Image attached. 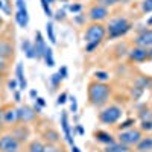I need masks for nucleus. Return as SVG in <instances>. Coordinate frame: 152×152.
<instances>
[{"instance_id": "obj_1", "label": "nucleus", "mask_w": 152, "mask_h": 152, "mask_svg": "<svg viewBox=\"0 0 152 152\" xmlns=\"http://www.w3.org/2000/svg\"><path fill=\"white\" fill-rule=\"evenodd\" d=\"M111 96V87L107 82L93 81L88 84V100L96 108H102L108 104Z\"/></svg>"}, {"instance_id": "obj_2", "label": "nucleus", "mask_w": 152, "mask_h": 152, "mask_svg": "<svg viewBox=\"0 0 152 152\" xmlns=\"http://www.w3.org/2000/svg\"><path fill=\"white\" fill-rule=\"evenodd\" d=\"M105 28H107V34L110 38H120L132 29V24L128 18L117 17V18H113L108 23V26H105Z\"/></svg>"}, {"instance_id": "obj_3", "label": "nucleus", "mask_w": 152, "mask_h": 152, "mask_svg": "<svg viewBox=\"0 0 152 152\" xmlns=\"http://www.w3.org/2000/svg\"><path fill=\"white\" fill-rule=\"evenodd\" d=\"M107 35V28L102 23H91L84 34V40L87 43H102Z\"/></svg>"}, {"instance_id": "obj_4", "label": "nucleus", "mask_w": 152, "mask_h": 152, "mask_svg": "<svg viewBox=\"0 0 152 152\" xmlns=\"http://www.w3.org/2000/svg\"><path fill=\"white\" fill-rule=\"evenodd\" d=\"M122 108L117 107V105H110L107 108H104L102 111L99 113V120L102 122L104 125H116L120 117H122Z\"/></svg>"}, {"instance_id": "obj_5", "label": "nucleus", "mask_w": 152, "mask_h": 152, "mask_svg": "<svg viewBox=\"0 0 152 152\" xmlns=\"http://www.w3.org/2000/svg\"><path fill=\"white\" fill-rule=\"evenodd\" d=\"M21 145L12 134L0 135V152H21Z\"/></svg>"}, {"instance_id": "obj_6", "label": "nucleus", "mask_w": 152, "mask_h": 152, "mask_svg": "<svg viewBox=\"0 0 152 152\" xmlns=\"http://www.w3.org/2000/svg\"><path fill=\"white\" fill-rule=\"evenodd\" d=\"M142 131L140 129H134V128H129V129H125V131H120L119 132V142L125 146H134L140 142L142 138Z\"/></svg>"}, {"instance_id": "obj_7", "label": "nucleus", "mask_w": 152, "mask_h": 152, "mask_svg": "<svg viewBox=\"0 0 152 152\" xmlns=\"http://www.w3.org/2000/svg\"><path fill=\"white\" fill-rule=\"evenodd\" d=\"M17 117H18V123H26L28 125V123H31L37 119V113L29 105H20L17 108Z\"/></svg>"}, {"instance_id": "obj_8", "label": "nucleus", "mask_w": 152, "mask_h": 152, "mask_svg": "<svg viewBox=\"0 0 152 152\" xmlns=\"http://www.w3.org/2000/svg\"><path fill=\"white\" fill-rule=\"evenodd\" d=\"M59 123H61V129H62V134H64L66 142H67L70 146H73V145H75V140H73L72 128H70V123H69V114H67V111H61Z\"/></svg>"}, {"instance_id": "obj_9", "label": "nucleus", "mask_w": 152, "mask_h": 152, "mask_svg": "<svg viewBox=\"0 0 152 152\" xmlns=\"http://www.w3.org/2000/svg\"><path fill=\"white\" fill-rule=\"evenodd\" d=\"M9 134L14 135L20 143H24L29 138V135H31V129H29V126L26 123H17V125L12 126V129H11Z\"/></svg>"}, {"instance_id": "obj_10", "label": "nucleus", "mask_w": 152, "mask_h": 152, "mask_svg": "<svg viewBox=\"0 0 152 152\" xmlns=\"http://www.w3.org/2000/svg\"><path fill=\"white\" fill-rule=\"evenodd\" d=\"M107 17H108V8H105V6L94 5V6L90 8V11H88V18H90L93 23H100Z\"/></svg>"}, {"instance_id": "obj_11", "label": "nucleus", "mask_w": 152, "mask_h": 152, "mask_svg": "<svg viewBox=\"0 0 152 152\" xmlns=\"http://www.w3.org/2000/svg\"><path fill=\"white\" fill-rule=\"evenodd\" d=\"M47 49V44H46V40L40 31L35 32V41H34V50H35V58L37 59H43V55Z\"/></svg>"}, {"instance_id": "obj_12", "label": "nucleus", "mask_w": 152, "mask_h": 152, "mask_svg": "<svg viewBox=\"0 0 152 152\" xmlns=\"http://www.w3.org/2000/svg\"><path fill=\"white\" fill-rule=\"evenodd\" d=\"M128 58L129 61H134V62H145L148 59V50L145 47L135 46L131 50H128Z\"/></svg>"}, {"instance_id": "obj_13", "label": "nucleus", "mask_w": 152, "mask_h": 152, "mask_svg": "<svg viewBox=\"0 0 152 152\" xmlns=\"http://www.w3.org/2000/svg\"><path fill=\"white\" fill-rule=\"evenodd\" d=\"M135 46L140 47H152V29H143L135 37Z\"/></svg>"}, {"instance_id": "obj_14", "label": "nucleus", "mask_w": 152, "mask_h": 152, "mask_svg": "<svg viewBox=\"0 0 152 152\" xmlns=\"http://www.w3.org/2000/svg\"><path fill=\"white\" fill-rule=\"evenodd\" d=\"M41 140L46 142L47 145H58L61 140V134L55 128H47L41 134Z\"/></svg>"}, {"instance_id": "obj_15", "label": "nucleus", "mask_w": 152, "mask_h": 152, "mask_svg": "<svg viewBox=\"0 0 152 152\" xmlns=\"http://www.w3.org/2000/svg\"><path fill=\"white\" fill-rule=\"evenodd\" d=\"M3 122L6 126H14L18 123V117H17V108H3Z\"/></svg>"}, {"instance_id": "obj_16", "label": "nucleus", "mask_w": 152, "mask_h": 152, "mask_svg": "<svg viewBox=\"0 0 152 152\" xmlns=\"http://www.w3.org/2000/svg\"><path fill=\"white\" fill-rule=\"evenodd\" d=\"M15 79L18 82V90L23 91L28 88V81H26V76H24V67H23V62H17L15 66Z\"/></svg>"}, {"instance_id": "obj_17", "label": "nucleus", "mask_w": 152, "mask_h": 152, "mask_svg": "<svg viewBox=\"0 0 152 152\" xmlns=\"http://www.w3.org/2000/svg\"><path fill=\"white\" fill-rule=\"evenodd\" d=\"M0 56H3L8 61L14 58V46H12V43L5 41L2 38H0Z\"/></svg>"}, {"instance_id": "obj_18", "label": "nucleus", "mask_w": 152, "mask_h": 152, "mask_svg": "<svg viewBox=\"0 0 152 152\" xmlns=\"http://www.w3.org/2000/svg\"><path fill=\"white\" fill-rule=\"evenodd\" d=\"M14 18H15V23L18 24V28H21V29L28 28V24H29V12L28 11H15Z\"/></svg>"}, {"instance_id": "obj_19", "label": "nucleus", "mask_w": 152, "mask_h": 152, "mask_svg": "<svg viewBox=\"0 0 152 152\" xmlns=\"http://www.w3.org/2000/svg\"><path fill=\"white\" fill-rule=\"evenodd\" d=\"M21 50L24 56H26L28 59H35V50H34V43L31 40H28V38H24V40L21 41Z\"/></svg>"}, {"instance_id": "obj_20", "label": "nucleus", "mask_w": 152, "mask_h": 152, "mask_svg": "<svg viewBox=\"0 0 152 152\" xmlns=\"http://www.w3.org/2000/svg\"><path fill=\"white\" fill-rule=\"evenodd\" d=\"M94 138L99 143H104V145H111L116 142V138L113 137V134L107 132V131H96L94 132Z\"/></svg>"}, {"instance_id": "obj_21", "label": "nucleus", "mask_w": 152, "mask_h": 152, "mask_svg": "<svg viewBox=\"0 0 152 152\" xmlns=\"http://www.w3.org/2000/svg\"><path fill=\"white\" fill-rule=\"evenodd\" d=\"M138 152H151L152 151V137H142L137 145Z\"/></svg>"}, {"instance_id": "obj_22", "label": "nucleus", "mask_w": 152, "mask_h": 152, "mask_svg": "<svg viewBox=\"0 0 152 152\" xmlns=\"http://www.w3.org/2000/svg\"><path fill=\"white\" fill-rule=\"evenodd\" d=\"M46 151V143L43 140H32L28 145V152H44Z\"/></svg>"}, {"instance_id": "obj_23", "label": "nucleus", "mask_w": 152, "mask_h": 152, "mask_svg": "<svg viewBox=\"0 0 152 152\" xmlns=\"http://www.w3.org/2000/svg\"><path fill=\"white\" fill-rule=\"evenodd\" d=\"M126 151H128V146L122 145L120 142H114L111 145H107L104 152H126Z\"/></svg>"}, {"instance_id": "obj_24", "label": "nucleus", "mask_w": 152, "mask_h": 152, "mask_svg": "<svg viewBox=\"0 0 152 152\" xmlns=\"http://www.w3.org/2000/svg\"><path fill=\"white\" fill-rule=\"evenodd\" d=\"M46 35L49 38V41L52 44H56V35H55V28H53V21H47L46 23Z\"/></svg>"}, {"instance_id": "obj_25", "label": "nucleus", "mask_w": 152, "mask_h": 152, "mask_svg": "<svg viewBox=\"0 0 152 152\" xmlns=\"http://www.w3.org/2000/svg\"><path fill=\"white\" fill-rule=\"evenodd\" d=\"M43 59H44V62H46L47 67H55V58H53V50H52V47L47 46L46 52H44V55H43Z\"/></svg>"}, {"instance_id": "obj_26", "label": "nucleus", "mask_w": 152, "mask_h": 152, "mask_svg": "<svg viewBox=\"0 0 152 152\" xmlns=\"http://www.w3.org/2000/svg\"><path fill=\"white\" fill-rule=\"evenodd\" d=\"M0 12L5 15H12V3L11 0H0Z\"/></svg>"}, {"instance_id": "obj_27", "label": "nucleus", "mask_w": 152, "mask_h": 152, "mask_svg": "<svg viewBox=\"0 0 152 152\" xmlns=\"http://www.w3.org/2000/svg\"><path fill=\"white\" fill-rule=\"evenodd\" d=\"M135 85L137 87H140V88H151L152 87V79L151 78H146V76H140L137 81H135Z\"/></svg>"}, {"instance_id": "obj_28", "label": "nucleus", "mask_w": 152, "mask_h": 152, "mask_svg": "<svg viewBox=\"0 0 152 152\" xmlns=\"http://www.w3.org/2000/svg\"><path fill=\"white\" fill-rule=\"evenodd\" d=\"M62 78L59 76V73H53V75H50V85H52V90H56V88L59 87Z\"/></svg>"}, {"instance_id": "obj_29", "label": "nucleus", "mask_w": 152, "mask_h": 152, "mask_svg": "<svg viewBox=\"0 0 152 152\" xmlns=\"http://www.w3.org/2000/svg\"><path fill=\"white\" fill-rule=\"evenodd\" d=\"M94 78L99 82H107L110 79V75L107 72H104V70H97V72H94Z\"/></svg>"}, {"instance_id": "obj_30", "label": "nucleus", "mask_w": 152, "mask_h": 152, "mask_svg": "<svg viewBox=\"0 0 152 152\" xmlns=\"http://www.w3.org/2000/svg\"><path fill=\"white\" fill-rule=\"evenodd\" d=\"M66 18H67V11H66V8H64V9H58V11L53 12V20H56V21H64Z\"/></svg>"}, {"instance_id": "obj_31", "label": "nucleus", "mask_w": 152, "mask_h": 152, "mask_svg": "<svg viewBox=\"0 0 152 152\" xmlns=\"http://www.w3.org/2000/svg\"><path fill=\"white\" fill-rule=\"evenodd\" d=\"M40 3H41V8L44 11V14L47 15V18H52L53 17V11H52V8H50V5L46 2V0H40Z\"/></svg>"}, {"instance_id": "obj_32", "label": "nucleus", "mask_w": 152, "mask_h": 152, "mask_svg": "<svg viewBox=\"0 0 152 152\" xmlns=\"http://www.w3.org/2000/svg\"><path fill=\"white\" fill-rule=\"evenodd\" d=\"M132 125H135V120H134V119H126L125 122H122V123L119 125V131L129 129V128H132Z\"/></svg>"}, {"instance_id": "obj_33", "label": "nucleus", "mask_w": 152, "mask_h": 152, "mask_svg": "<svg viewBox=\"0 0 152 152\" xmlns=\"http://www.w3.org/2000/svg\"><path fill=\"white\" fill-rule=\"evenodd\" d=\"M142 11L145 12V14L152 12V0H143L142 2Z\"/></svg>"}, {"instance_id": "obj_34", "label": "nucleus", "mask_w": 152, "mask_h": 152, "mask_svg": "<svg viewBox=\"0 0 152 152\" xmlns=\"http://www.w3.org/2000/svg\"><path fill=\"white\" fill-rule=\"evenodd\" d=\"M120 0H96V5H100V6H105V8H108V6H113V5H116V3H119Z\"/></svg>"}, {"instance_id": "obj_35", "label": "nucleus", "mask_w": 152, "mask_h": 152, "mask_svg": "<svg viewBox=\"0 0 152 152\" xmlns=\"http://www.w3.org/2000/svg\"><path fill=\"white\" fill-rule=\"evenodd\" d=\"M66 9H69L70 12L76 14V12H81V11H82V5H81V3H70V5L66 6Z\"/></svg>"}, {"instance_id": "obj_36", "label": "nucleus", "mask_w": 152, "mask_h": 152, "mask_svg": "<svg viewBox=\"0 0 152 152\" xmlns=\"http://www.w3.org/2000/svg\"><path fill=\"white\" fill-rule=\"evenodd\" d=\"M140 131H152V120H142L140 123Z\"/></svg>"}, {"instance_id": "obj_37", "label": "nucleus", "mask_w": 152, "mask_h": 152, "mask_svg": "<svg viewBox=\"0 0 152 152\" xmlns=\"http://www.w3.org/2000/svg\"><path fill=\"white\" fill-rule=\"evenodd\" d=\"M69 100H70V111H72L73 114L78 113V100H76V97H75V96H70Z\"/></svg>"}, {"instance_id": "obj_38", "label": "nucleus", "mask_w": 152, "mask_h": 152, "mask_svg": "<svg viewBox=\"0 0 152 152\" xmlns=\"http://www.w3.org/2000/svg\"><path fill=\"white\" fill-rule=\"evenodd\" d=\"M15 11H28V6H26V2L24 0H15Z\"/></svg>"}, {"instance_id": "obj_39", "label": "nucleus", "mask_w": 152, "mask_h": 152, "mask_svg": "<svg viewBox=\"0 0 152 152\" xmlns=\"http://www.w3.org/2000/svg\"><path fill=\"white\" fill-rule=\"evenodd\" d=\"M44 152H66L62 148H59L58 145H46V151Z\"/></svg>"}, {"instance_id": "obj_40", "label": "nucleus", "mask_w": 152, "mask_h": 152, "mask_svg": "<svg viewBox=\"0 0 152 152\" xmlns=\"http://www.w3.org/2000/svg\"><path fill=\"white\" fill-rule=\"evenodd\" d=\"M8 59H5L3 56H0V75H3L8 70Z\"/></svg>"}, {"instance_id": "obj_41", "label": "nucleus", "mask_w": 152, "mask_h": 152, "mask_svg": "<svg viewBox=\"0 0 152 152\" xmlns=\"http://www.w3.org/2000/svg\"><path fill=\"white\" fill-rule=\"evenodd\" d=\"M140 119L142 120H152V111L151 110H143L140 113Z\"/></svg>"}, {"instance_id": "obj_42", "label": "nucleus", "mask_w": 152, "mask_h": 152, "mask_svg": "<svg viewBox=\"0 0 152 152\" xmlns=\"http://www.w3.org/2000/svg\"><path fill=\"white\" fill-rule=\"evenodd\" d=\"M8 88H9L11 91H15V90H18V82H17V79H15V78L8 81Z\"/></svg>"}, {"instance_id": "obj_43", "label": "nucleus", "mask_w": 152, "mask_h": 152, "mask_svg": "<svg viewBox=\"0 0 152 152\" xmlns=\"http://www.w3.org/2000/svg\"><path fill=\"white\" fill-rule=\"evenodd\" d=\"M99 44H100V43H87V44H85V52L91 53L94 49H97V47H99Z\"/></svg>"}, {"instance_id": "obj_44", "label": "nucleus", "mask_w": 152, "mask_h": 152, "mask_svg": "<svg viewBox=\"0 0 152 152\" xmlns=\"http://www.w3.org/2000/svg\"><path fill=\"white\" fill-rule=\"evenodd\" d=\"M67 99H69L67 93H61V94L58 96V100H56V104H58V105H64V104L67 102Z\"/></svg>"}, {"instance_id": "obj_45", "label": "nucleus", "mask_w": 152, "mask_h": 152, "mask_svg": "<svg viewBox=\"0 0 152 152\" xmlns=\"http://www.w3.org/2000/svg\"><path fill=\"white\" fill-rule=\"evenodd\" d=\"M58 73H59V76H61L62 79H67V78H69V70H67L66 66H62V67L58 70Z\"/></svg>"}, {"instance_id": "obj_46", "label": "nucleus", "mask_w": 152, "mask_h": 152, "mask_svg": "<svg viewBox=\"0 0 152 152\" xmlns=\"http://www.w3.org/2000/svg\"><path fill=\"white\" fill-rule=\"evenodd\" d=\"M142 93H143V88L137 87V85L132 88V91H131V94H132L134 97H140V96H142Z\"/></svg>"}, {"instance_id": "obj_47", "label": "nucleus", "mask_w": 152, "mask_h": 152, "mask_svg": "<svg viewBox=\"0 0 152 152\" xmlns=\"http://www.w3.org/2000/svg\"><path fill=\"white\" fill-rule=\"evenodd\" d=\"M5 126H6V125H5V122H3V108L0 107V135H2Z\"/></svg>"}, {"instance_id": "obj_48", "label": "nucleus", "mask_w": 152, "mask_h": 152, "mask_svg": "<svg viewBox=\"0 0 152 152\" xmlns=\"http://www.w3.org/2000/svg\"><path fill=\"white\" fill-rule=\"evenodd\" d=\"M14 93V100L17 104H20L21 102V94H20V90H15V91H12Z\"/></svg>"}, {"instance_id": "obj_49", "label": "nucleus", "mask_w": 152, "mask_h": 152, "mask_svg": "<svg viewBox=\"0 0 152 152\" xmlns=\"http://www.w3.org/2000/svg\"><path fill=\"white\" fill-rule=\"evenodd\" d=\"M35 102H37L38 105H40L41 108H44V107H46V99H43V97H40V96H38V97L35 99Z\"/></svg>"}, {"instance_id": "obj_50", "label": "nucleus", "mask_w": 152, "mask_h": 152, "mask_svg": "<svg viewBox=\"0 0 152 152\" xmlns=\"http://www.w3.org/2000/svg\"><path fill=\"white\" fill-rule=\"evenodd\" d=\"M75 129H76V132H78L79 135H84V134H85V129L82 128V125H76Z\"/></svg>"}, {"instance_id": "obj_51", "label": "nucleus", "mask_w": 152, "mask_h": 152, "mask_svg": "<svg viewBox=\"0 0 152 152\" xmlns=\"http://www.w3.org/2000/svg\"><path fill=\"white\" fill-rule=\"evenodd\" d=\"M32 108H34V111H35V113H37V114H40V113H41V110H43V108H41V107H40V105H38V104H37V102H35V104H34V107H32Z\"/></svg>"}, {"instance_id": "obj_52", "label": "nucleus", "mask_w": 152, "mask_h": 152, "mask_svg": "<svg viewBox=\"0 0 152 152\" xmlns=\"http://www.w3.org/2000/svg\"><path fill=\"white\" fill-rule=\"evenodd\" d=\"M29 96H31L32 99H37V97H38V91H37V90H31V91H29Z\"/></svg>"}, {"instance_id": "obj_53", "label": "nucleus", "mask_w": 152, "mask_h": 152, "mask_svg": "<svg viewBox=\"0 0 152 152\" xmlns=\"http://www.w3.org/2000/svg\"><path fill=\"white\" fill-rule=\"evenodd\" d=\"M148 59H152V47H148Z\"/></svg>"}, {"instance_id": "obj_54", "label": "nucleus", "mask_w": 152, "mask_h": 152, "mask_svg": "<svg viewBox=\"0 0 152 152\" xmlns=\"http://www.w3.org/2000/svg\"><path fill=\"white\" fill-rule=\"evenodd\" d=\"M72 152H81V149L76 146V145H73V146H72Z\"/></svg>"}, {"instance_id": "obj_55", "label": "nucleus", "mask_w": 152, "mask_h": 152, "mask_svg": "<svg viewBox=\"0 0 152 152\" xmlns=\"http://www.w3.org/2000/svg\"><path fill=\"white\" fill-rule=\"evenodd\" d=\"M76 21H78V23H84V18L82 17H76Z\"/></svg>"}, {"instance_id": "obj_56", "label": "nucleus", "mask_w": 152, "mask_h": 152, "mask_svg": "<svg viewBox=\"0 0 152 152\" xmlns=\"http://www.w3.org/2000/svg\"><path fill=\"white\" fill-rule=\"evenodd\" d=\"M146 23H148V26H152V17H151V18H148V21H146Z\"/></svg>"}, {"instance_id": "obj_57", "label": "nucleus", "mask_w": 152, "mask_h": 152, "mask_svg": "<svg viewBox=\"0 0 152 152\" xmlns=\"http://www.w3.org/2000/svg\"><path fill=\"white\" fill-rule=\"evenodd\" d=\"M46 2H47V3H49V5H52V3H53V2H56V0H46Z\"/></svg>"}, {"instance_id": "obj_58", "label": "nucleus", "mask_w": 152, "mask_h": 152, "mask_svg": "<svg viewBox=\"0 0 152 152\" xmlns=\"http://www.w3.org/2000/svg\"><path fill=\"white\" fill-rule=\"evenodd\" d=\"M56 2H62V3H66V2H69V0H56Z\"/></svg>"}, {"instance_id": "obj_59", "label": "nucleus", "mask_w": 152, "mask_h": 152, "mask_svg": "<svg viewBox=\"0 0 152 152\" xmlns=\"http://www.w3.org/2000/svg\"><path fill=\"white\" fill-rule=\"evenodd\" d=\"M2 24H3V18H2V17H0V26H2Z\"/></svg>"}, {"instance_id": "obj_60", "label": "nucleus", "mask_w": 152, "mask_h": 152, "mask_svg": "<svg viewBox=\"0 0 152 152\" xmlns=\"http://www.w3.org/2000/svg\"><path fill=\"white\" fill-rule=\"evenodd\" d=\"M0 84H2V75H0Z\"/></svg>"}]
</instances>
